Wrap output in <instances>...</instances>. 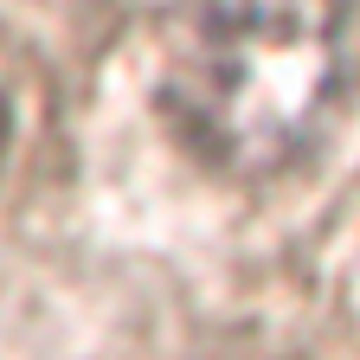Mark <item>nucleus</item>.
Segmentation results:
<instances>
[{
  "label": "nucleus",
  "instance_id": "f257e3e1",
  "mask_svg": "<svg viewBox=\"0 0 360 360\" xmlns=\"http://www.w3.org/2000/svg\"><path fill=\"white\" fill-rule=\"evenodd\" d=\"M347 97V0H187L167 39L161 110L225 180L290 174Z\"/></svg>",
  "mask_w": 360,
  "mask_h": 360
},
{
  "label": "nucleus",
  "instance_id": "f03ea898",
  "mask_svg": "<svg viewBox=\"0 0 360 360\" xmlns=\"http://www.w3.org/2000/svg\"><path fill=\"white\" fill-rule=\"evenodd\" d=\"M7 142H13V110H7V90H0V161H7Z\"/></svg>",
  "mask_w": 360,
  "mask_h": 360
}]
</instances>
